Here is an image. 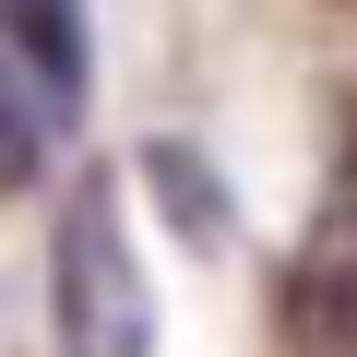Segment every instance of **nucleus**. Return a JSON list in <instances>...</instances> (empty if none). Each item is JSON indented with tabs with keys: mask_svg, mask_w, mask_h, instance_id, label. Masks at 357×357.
Here are the masks:
<instances>
[{
	"mask_svg": "<svg viewBox=\"0 0 357 357\" xmlns=\"http://www.w3.org/2000/svg\"><path fill=\"white\" fill-rule=\"evenodd\" d=\"M48 333L60 357H155V286L119 227V178H72L48 227Z\"/></svg>",
	"mask_w": 357,
	"mask_h": 357,
	"instance_id": "f257e3e1",
	"label": "nucleus"
},
{
	"mask_svg": "<svg viewBox=\"0 0 357 357\" xmlns=\"http://www.w3.org/2000/svg\"><path fill=\"white\" fill-rule=\"evenodd\" d=\"M0 36H13V60L36 72L48 107H84V0H0Z\"/></svg>",
	"mask_w": 357,
	"mask_h": 357,
	"instance_id": "f03ea898",
	"label": "nucleus"
},
{
	"mask_svg": "<svg viewBox=\"0 0 357 357\" xmlns=\"http://www.w3.org/2000/svg\"><path fill=\"white\" fill-rule=\"evenodd\" d=\"M286 333H298V357H345V215L310 227V250L286 274Z\"/></svg>",
	"mask_w": 357,
	"mask_h": 357,
	"instance_id": "7ed1b4c3",
	"label": "nucleus"
},
{
	"mask_svg": "<svg viewBox=\"0 0 357 357\" xmlns=\"http://www.w3.org/2000/svg\"><path fill=\"white\" fill-rule=\"evenodd\" d=\"M36 167H48V107H36L13 72H0V203L36 191Z\"/></svg>",
	"mask_w": 357,
	"mask_h": 357,
	"instance_id": "20e7f679",
	"label": "nucleus"
},
{
	"mask_svg": "<svg viewBox=\"0 0 357 357\" xmlns=\"http://www.w3.org/2000/svg\"><path fill=\"white\" fill-rule=\"evenodd\" d=\"M143 167H155V191H178V227H191V238H215V215H227V203H215V178L178 155V143H155Z\"/></svg>",
	"mask_w": 357,
	"mask_h": 357,
	"instance_id": "39448f33",
	"label": "nucleus"
}]
</instances>
